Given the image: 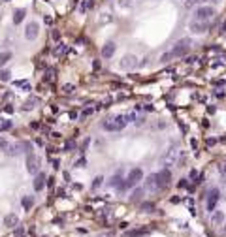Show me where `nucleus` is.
Here are the masks:
<instances>
[{"label":"nucleus","mask_w":226,"mask_h":237,"mask_svg":"<svg viewBox=\"0 0 226 237\" xmlns=\"http://www.w3.org/2000/svg\"><path fill=\"white\" fill-rule=\"evenodd\" d=\"M77 117V111H70V118H75Z\"/></svg>","instance_id":"c03bdc74"},{"label":"nucleus","mask_w":226,"mask_h":237,"mask_svg":"<svg viewBox=\"0 0 226 237\" xmlns=\"http://www.w3.org/2000/svg\"><path fill=\"white\" fill-rule=\"evenodd\" d=\"M9 128H12V122H9V121H6V122L0 124V130H9Z\"/></svg>","instance_id":"2f4dec72"},{"label":"nucleus","mask_w":226,"mask_h":237,"mask_svg":"<svg viewBox=\"0 0 226 237\" xmlns=\"http://www.w3.org/2000/svg\"><path fill=\"white\" fill-rule=\"evenodd\" d=\"M128 124V118L126 115H115L113 118H107V121L102 122V128L107 132H121L123 128Z\"/></svg>","instance_id":"f257e3e1"},{"label":"nucleus","mask_w":226,"mask_h":237,"mask_svg":"<svg viewBox=\"0 0 226 237\" xmlns=\"http://www.w3.org/2000/svg\"><path fill=\"white\" fill-rule=\"evenodd\" d=\"M142 209H143V211H151V209H153V203H149V201L142 203Z\"/></svg>","instance_id":"473e14b6"},{"label":"nucleus","mask_w":226,"mask_h":237,"mask_svg":"<svg viewBox=\"0 0 226 237\" xmlns=\"http://www.w3.org/2000/svg\"><path fill=\"white\" fill-rule=\"evenodd\" d=\"M115 49H117V45L113 44V41H107V44L102 47V57L104 58H111L115 55Z\"/></svg>","instance_id":"f8f14e48"},{"label":"nucleus","mask_w":226,"mask_h":237,"mask_svg":"<svg viewBox=\"0 0 226 237\" xmlns=\"http://www.w3.org/2000/svg\"><path fill=\"white\" fill-rule=\"evenodd\" d=\"M91 113H92V109H85V111H83V115H85V117H89Z\"/></svg>","instance_id":"37998d69"},{"label":"nucleus","mask_w":226,"mask_h":237,"mask_svg":"<svg viewBox=\"0 0 226 237\" xmlns=\"http://www.w3.org/2000/svg\"><path fill=\"white\" fill-rule=\"evenodd\" d=\"M213 15H215V8H211V6H200V8H196V12H194V21L209 23V21L213 19Z\"/></svg>","instance_id":"7ed1b4c3"},{"label":"nucleus","mask_w":226,"mask_h":237,"mask_svg":"<svg viewBox=\"0 0 226 237\" xmlns=\"http://www.w3.org/2000/svg\"><path fill=\"white\" fill-rule=\"evenodd\" d=\"M38 102V98H32V100H28L27 104H25V109H32V107H34V104Z\"/></svg>","instance_id":"c85d7f7f"},{"label":"nucleus","mask_w":226,"mask_h":237,"mask_svg":"<svg viewBox=\"0 0 226 237\" xmlns=\"http://www.w3.org/2000/svg\"><path fill=\"white\" fill-rule=\"evenodd\" d=\"M119 66H121L123 70H134V68L138 66V58H136L134 55H124V57L121 58V62H119Z\"/></svg>","instance_id":"9d476101"},{"label":"nucleus","mask_w":226,"mask_h":237,"mask_svg":"<svg viewBox=\"0 0 226 237\" xmlns=\"http://www.w3.org/2000/svg\"><path fill=\"white\" fill-rule=\"evenodd\" d=\"M175 158H177V149H170L168 153H166V156H164V162L168 166H171V164L175 162Z\"/></svg>","instance_id":"dca6fc26"},{"label":"nucleus","mask_w":226,"mask_h":237,"mask_svg":"<svg viewBox=\"0 0 226 237\" xmlns=\"http://www.w3.org/2000/svg\"><path fill=\"white\" fill-rule=\"evenodd\" d=\"M40 164H41V160L36 156V154H32V153H28V156H27V169H28V173H38L40 171Z\"/></svg>","instance_id":"6e6552de"},{"label":"nucleus","mask_w":226,"mask_h":237,"mask_svg":"<svg viewBox=\"0 0 226 237\" xmlns=\"http://www.w3.org/2000/svg\"><path fill=\"white\" fill-rule=\"evenodd\" d=\"M28 150H32V145L28 141H21V143H15V145H9L6 149V153L9 156H15V154H21V153H28Z\"/></svg>","instance_id":"423d86ee"},{"label":"nucleus","mask_w":226,"mask_h":237,"mask_svg":"<svg viewBox=\"0 0 226 237\" xmlns=\"http://www.w3.org/2000/svg\"><path fill=\"white\" fill-rule=\"evenodd\" d=\"M74 90V85H64V92H66V94H70Z\"/></svg>","instance_id":"f704fd0d"},{"label":"nucleus","mask_w":226,"mask_h":237,"mask_svg":"<svg viewBox=\"0 0 226 237\" xmlns=\"http://www.w3.org/2000/svg\"><path fill=\"white\" fill-rule=\"evenodd\" d=\"M142 196H143V188H136V190L132 192L130 200H132V201H139V200H142Z\"/></svg>","instance_id":"5701e85b"},{"label":"nucleus","mask_w":226,"mask_h":237,"mask_svg":"<svg viewBox=\"0 0 226 237\" xmlns=\"http://www.w3.org/2000/svg\"><path fill=\"white\" fill-rule=\"evenodd\" d=\"M147 230H132V232H128L126 237H139V235H145Z\"/></svg>","instance_id":"b1692460"},{"label":"nucleus","mask_w":226,"mask_h":237,"mask_svg":"<svg viewBox=\"0 0 226 237\" xmlns=\"http://www.w3.org/2000/svg\"><path fill=\"white\" fill-rule=\"evenodd\" d=\"M190 45H192V41H190V38H183V40H179L177 44L174 45V49H171L170 53H171V58H179V57H185L187 53L190 51Z\"/></svg>","instance_id":"f03ea898"},{"label":"nucleus","mask_w":226,"mask_h":237,"mask_svg":"<svg viewBox=\"0 0 226 237\" xmlns=\"http://www.w3.org/2000/svg\"><path fill=\"white\" fill-rule=\"evenodd\" d=\"M219 198H221V192H219V188H211V190H209V194H207V203H206V207H207V211H209V213H213V211H215V207H217V203H219Z\"/></svg>","instance_id":"0eeeda50"},{"label":"nucleus","mask_w":226,"mask_h":237,"mask_svg":"<svg viewBox=\"0 0 226 237\" xmlns=\"http://www.w3.org/2000/svg\"><path fill=\"white\" fill-rule=\"evenodd\" d=\"M47 83H51L53 79H55V68H47V73H45V77H44Z\"/></svg>","instance_id":"393cba45"},{"label":"nucleus","mask_w":226,"mask_h":237,"mask_svg":"<svg viewBox=\"0 0 226 237\" xmlns=\"http://www.w3.org/2000/svg\"><path fill=\"white\" fill-rule=\"evenodd\" d=\"M21 205H23V209L30 211V207L34 205V198H32V196H23V200H21Z\"/></svg>","instance_id":"6ab92c4d"},{"label":"nucleus","mask_w":226,"mask_h":237,"mask_svg":"<svg viewBox=\"0 0 226 237\" xmlns=\"http://www.w3.org/2000/svg\"><path fill=\"white\" fill-rule=\"evenodd\" d=\"M145 185H147L149 188H156V179H155V175H149L147 181H145Z\"/></svg>","instance_id":"a878e982"},{"label":"nucleus","mask_w":226,"mask_h":237,"mask_svg":"<svg viewBox=\"0 0 226 237\" xmlns=\"http://www.w3.org/2000/svg\"><path fill=\"white\" fill-rule=\"evenodd\" d=\"M224 173H226V164H224Z\"/></svg>","instance_id":"49530a36"},{"label":"nucleus","mask_w":226,"mask_h":237,"mask_svg":"<svg viewBox=\"0 0 226 237\" xmlns=\"http://www.w3.org/2000/svg\"><path fill=\"white\" fill-rule=\"evenodd\" d=\"M156 179V188H168L171 182V171L170 169H160L158 173H155Z\"/></svg>","instance_id":"39448f33"},{"label":"nucleus","mask_w":226,"mask_h":237,"mask_svg":"<svg viewBox=\"0 0 226 237\" xmlns=\"http://www.w3.org/2000/svg\"><path fill=\"white\" fill-rule=\"evenodd\" d=\"M211 222L215 226H221L224 222V213L222 211H213V217H211Z\"/></svg>","instance_id":"f3484780"},{"label":"nucleus","mask_w":226,"mask_h":237,"mask_svg":"<svg viewBox=\"0 0 226 237\" xmlns=\"http://www.w3.org/2000/svg\"><path fill=\"white\" fill-rule=\"evenodd\" d=\"M25 13H27V12H25V9H23V8H19V9H15V12H13V23H15V25H19V23H21V21H23V19H25Z\"/></svg>","instance_id":"a211bd4d"},{"label":"nucleus","mask_w":226,"mask_h":237,"mask_svg":"<svg viewBox=\"0 0 226 237\" xmlns=\"http://www.w3.org/2000/svg\"><path fill=\"white\" fill-rule=\"evenodd\" d=\"M53 168H57V169L60 168V164H59V160H53Z\"/></svg>","instance_id":"79ce46f5"},{"label":"nucleus","mask_w":226,"mask_h":237,"mask_svg":"<svg viewBox=\"0 0 226 237\" xmlns=\"http://www.w3.org/2000/svg\"><path fill=\"white\" fill-rule=\"evenodd\" d=\"M102 181H104V177H96L94 182H92V188H98V186L102 185Z\"/></svg>","instance_id":"7c9ffc66"},{"label":"nucleus","mask_w":226,"mask_h":237,"mask_svg":"<svg viewBox=\"0 0 226 237\" xmlns=\"http://www.w3.org/2000/svg\"><path fill=\"white\" fill-rule=\"evenodd\" d=\"M38 34H40V25L36 23V21L28 23L27 28H25V38H27V40H36Z\"/></svg>","instance_id":"1a4fd4ad"},{"label":"nucleus","mask_w":226,"mask_h":237,"mask_svg":"<svg viewBox=\"0 0 226 237\" xmlns=\"http://www.w3.org/2000/svg\"><path fill=\"white\" fill-rule=\"evenodd\" d=\"M15 235H17V237L23 235V228H17V230H15Z\"/></svg>","instance_id":"ea45409f"},{"label":"nucleus","mask_w":226,"mask_h":237,"mask_svg":"<svg viewBox=\"0 0 226 237\" xmlns=\"http://www.w3.org/2000/svg\"><path fill=\"white\" fill-rule=\"evenodd\" d=\"M77 166H79V168L85 166V158H79V160H77Z\"/></svg>","instance_id":"58836bf2"},{"label":"nucleus","mask_w":226,"mask_h":237,"mask_svg":"<svg viewBox=\"0 0 226 237\" xmlns=\"http://www.w3.org/2000/svg\"><path fill=\"white\" fill-rule=\"evenodd\" d=\"M143 179V171L139 169V168H134V169H130V173H128V177H126V181H124V190L126 188H132V186H136L139 181Z\"/></svg>","instance_id":"20e7f679"},{"label":"nucleus","mask_w":226,"mask_h":237,"mask_svg":"<svg viewBox=\"0 0 226 237\" xmlns=\"http://www.w3.org/2000/svg\"><path fill=\"white\" fill-rule=\"evenodd\" d=\"M12 58V53L9 51H4V53H0V68L4 66V64H8V60Z\"/></svg>","instance_id":"412c9836"},{"label":"nucleus","mask_w":226,"mask_h":237,"mask_svg":"<svg viewBox=\"0 0 226 237\" xmlns=\"http://www.w3.org/2000/svg\"><path fill=\"white\" fill-rule=\"evenodd\" d=\"M224 232H226V228H224Z\"/></svg>","instance_id":"de8ad7c7"},{"label":"nucleus","mask_w":226,"mask_h":237,"mask_svg":"<svg viewBox=\"0 0 226 237\" xmlns=\"http://www.w3.org/2000/svg\"><path fill=\"white\" fill-rule=\"evenodd\" d=\"M207 28H209V23H202V21H192L190 23V30L194 34H203Z\"/></svg>","instance_id":"9b49d317"},{"label":"nucleus","mask_w":226,"mask_h":237,"mask_svg":"<svg viewBox=\"0 0 226 237\" xmlns=\"http://www.w3.org/2000/svg\"><path fill=\"white\" fill-rule=\"evenodd\" d=\"M109 185H111V186H115V188H119V190H124V181H123V177H121L119 173L111 177Z\"/></svg>","instance_id":"2eb2a0df"},{"label":"nucleus","mask_w":226,"mask_h":237,"mask_svg":"<svg viewBox=\"0 0 226 237\" xmlns=\"http://www.w3.org/2000/svg\"><path fill=\"white\" fill-rule=\"evenodd\" d=\"M64 53H66V45H64V44H59V45L55 47V51H53V55H55V57H62Z\"/></svg>","instance_id":"4be33fe9"},{"label":"nucleus","mask_w":226,"mask_h":237,"mask_svg":"<svg viewBox=\"0 0 226 237\" xmlns=\"http://www.w3.org/2000/svg\"><path fill=\"white\" fill-rule=\"evenodd\" d=\"M94 6V0H83V4L79 6V12L81 13H85V12H89V9Z\"/></svg>","instance_id":"aec40b11"},{"label":"nucleus","mask_w":226,"mask_h":237,"mask_svg":"<svg viewBox=\"0 0 226 237\" xmlns=\"http://www.w3.org/2000/svg\"><path fill=\"white\" fill-rule=\"evenodd\" d=\"M64 149H66V150H72V149H74V143H72V141H68L66 145H64Z\"/></svg>","instance_id":"4c0bfd02"},{"label":"nucleus","mask_w":226,"mask_h":237,"mask_svg":"<svg viewBox=\"0 0 226 237\" xmlns=\"http://www.w3.org/2000/svg\"><path fill=\"white\" fill-rule=\"evenodd\" d=\"M222 30L226 32V21H224V23H222Z\"/></svg>","instance_id":"a18cd8bd"},{"label":"nucleus","mask_w":226,"mask_h":237,"mask_svg":"<svg viewBox=\"0 0 226 237\" xmlns=\"http://www.w3.org/2000/svg\"><path fill=\"white\" fill-rule=\"evenodd\" d=\"M9 75H12V73H9L8 70H2V72H0V79H2V81H9Z\"/></svg>","instance_id":"cd10ccee"},{"label":"nucleus","mask_w":226,"mask_h":237,"mask_svg":"<svg viewBox=\"0 0 226 237\" xmlns=\"http://www.w3.org/2000/svg\"><path fill=\"white\" fill-rule=\"evenodd\" d=\"M4 224L8 226V228H15V226L19 224V217H17L15 213H9V214L4 217Z\"/></svg>","instance_id":"ddd939ff"},{"label":"nucleus","mask_w":226,"mask_h":237,"mask_svg":"<svg viewBox=\"0 0 226 237\" xmlns=\"http://www.w3.org/2000/svg\"><path fill=\"white\" fill-rule=\"evenodd\" d=\"M179 188H187V179H181L179 181Z\"/></svg>","instance_id":"e433bc0d"},{"label":"nucleus","mask_w":226,"mask_h":237,"mask_svg":"<svg viewBox=\"0 0 226 237\" xmlns=\"http://www.w3.org/2000/svg\"><path fill=\"white\" fill-rule=\"evenodd\" d=\"M44 186H45V173H38L34 179V190L40 192V190H44Z\"/></svg>","instance_id":"4468645a"},{"label":"nucleus","mask_w":226,"mask_h":237,"mask_svg":"<svg viewBox=\"0 0 226 237\" xmlns=\"http://www.w3.org/2000/svg\"><path fill=\"white\" fill-rule=\"evenodd\" d=\"M51 36H53V40H55V41H59V40H60V34H59V30H53V34H51Z\"/></svg>","instance_id":"c9c22d12"},{"label":"nucleus","mask_w":226,"mask_h":237,"mask_svg":"<svg viewBox=\"0 0 226 237\" xmlns=\"http://www.w3.org/2000/svg\"><path fill=\"white\" fill-rule=\"evenodd\" d=\"M203 2H209V0H188V2H187V8H190L192 4H203Z\"/></svg>","instance_id":"c756f323"},{"label":"nucleus","mask_w":226,"mask_h":237,"mask_svg":"<svg viewBox=\"0 0 226 237\" xmlns=\"http://www.w3.org/2000/svg\"><path fill=\"white\" fill-rule=\"evenodd\" d=\"M190 179H198V173H196V171H194V169H192V171H190Z\"/></svg>","instance_id":"a19ab883"},{"label":"nucleus","mask_w":226,"mask_h":237,"mask_svg":"<svg viewBox=\"0 0 226 237\" xmlns=\"http://www.w3.org/2000/svg\"><path fill=\"white\" fill-rule=\"evenodd\" d=\"M9 147V143H8V139L6 137H0V150H6Z\"/></svg>","instance_id":"bb28decb"},{"label":"nucleus","mask_w":226,"mask_h":237,"mask_svg":"<svg viewBox=\"0 0 226 237\" xmlns=\"http://www.w3.org/2000/svg\"><path fill=\"white\" fill-rule=\"evenodd\" d=\"M170 58H171V53H164V55L160 57V62H168Z\"/></svg>","instance_id":"72a5a7b5"}]
</instances>
